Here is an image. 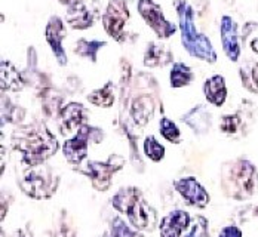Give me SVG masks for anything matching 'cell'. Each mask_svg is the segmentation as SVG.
<instances>
[{
  "instance_id": "cell-22",
  "label": "cell",
  "mask_w": 258,
  "mask_h": 237,
  "mask_svg": "<svg viewBox=\"0 0 258 237\" xmlns=\"http://www.w3.org/2000/svg\"><path fill=\"white\" fill-rule=\"evenodd\" d=\"M141 194H143L141 190L137 188V187H125V188H120V190L114 194V197L111 199L113 208H114L116 211H119L120 213L125 215V212H126V209L132 205V202H134L138 196H141Z\"/></svg>"
},
{
  "instance_id": "cell-7",
  "label": "cell",
  "mask_w": 258,
  "mask_h": 237,
  "mask_svg": "<svg viewBox=\"0 0 258 237\" xmlns=\"http://www.w3.org/2000/svg\"><path fill=\"white\" fill-rule=\"evenodd\" d=\"M138 12L160 39H168L177 31V27L165 18L162 8L153 0H138Z\"/></svg>"
},
{
  "instance_id": "cell-27",
  "label": "cell",
  "mask_w": 258,
  "mask_h": 237,
  "mask_svg": "<svg viewBox=\"0 0 258 237\" xmlns=\"http://www.w3.org/2000/svg\"><path fill=\"white\" fill-rule=\"evenodd\" d=\"M42 103H43V108H45V113L48 116H55V114H59L61 111V101L62 98L53 91V89H45L43 91V95H42Z\"/></svg>"
},
{
  "instance_id": "cell-32",
  "label": "cell",
  "mask_w": 258,
  "mask_h": 237,
  "mask_svg": "<svg viewBox=\"0 0 258 237\" xmlns=\"http://www.w3.org/2000/svg\"><path fill=\"white\" fill-rule=\"evenodd\" d=\"M251 74H252V82H254V86H255V89L258 91V62L252 65V68H251Z\"/></svg>"
},
{
  "instance_id": "cell-25",
  "label": "cell",
  "mask_w": 258,
  "mask_h": 237,
  "mask_svg": "<svg viewBox=\"0 0 258 237\" xmlns=\"http://www.w3.org/2000/svg\"><path fill=\"white\" fill-rule=\"evenodd\" d=\"M105 45H107L105 42H100V40L88 42V40H83L82 39V40H79L78 43H76L75 52L80 55V56H85V58L91 59L92 62H97V53Z\"/></svg>"
},
{
  "instance_id": "cell-28",
  "label": "cell",
  "mask_w": 258,
  "mask_h": 237,
  "mask_svg": "<svg viewBox=\"0 0 258 237\" xmlns=\"http://www.w3.org/2000/svg\"><path fill=\"white\" fill-rule=\"evenodd\" d=\"M208 236V219L202 215L191 218L187 230L182 237H207Z\"/></svg>"
},
{
  "instance_id": "cell-3",
  "label": "cell",
  "mask_w": 258,
  "mask_h": 237,
  "mask_svg": "<svg viewBox=\"0 0 258 237\" xmlns=\"http://www.w3.org/2000/svg\"><path fill=\"white\" fill-rule=\"evenodd\" d=\"M178 18H180L181 42L187 52L195 58L204 59L209 64H214L217 61V53L212 48V43L209 42L207 36L199 34L195 27V14L191 6L187 2H177L175 3Z\"/></svg>"
},
{
  "instance_id": "cell-8",
  "label": "cell",
  "mask_w": 258,
  "mask_h": 237,
  "mask_svg": "<svg viewBox=\"0 0 258 237\" xmlns=\"http://www.w3.org/2000/svg\"><path fill=\"white\" fill-rule=\"evenodd\" d=\"M129 20V9L125 0H110L103 17L104 30L117 42L125 40L123 28Z\"/></svg>"
},
{
  "instance_id": "cell-20",
  "label": "cell",
  "mask_w": 258,
  "mask_h": 237,
  "mask_svg": "<svg viewBox=\"0 0 258 237\" xmlns=\"http://www.w3.org/2000/svg\"><path fill=\"white\" fill-rule=\"evenodd\" d=\"M67 23L75 30H85L92 26L94 18H92V14L88 11V8L83 5V2H80L69 8Z\"/></svg>"
},
{
  "instance_id": "cell-29",
  "label": "cell",
  "mask_w": 258,
  "mask_h": 237,
  "mask_svg": "<svg viewBox=\"0 0 258 237\" xmlns=\"http://www.w3.org/2000/svg\"><path fill=\"white\" fill-rule=\"evenodd\" d=\"M144 153L150 160L160 162L162 159L165 157V147L156 139L153 135H149L144 139Z\"/></svg>"
},
{
  "instance_id": "cell-18",
  "label": "cell",
  "mask_w": 258,
  "mask_h": 237,
  "mask_svg": "<svg viewBox=\"0 0 258 237\" xmlns=\"http://www.w3.org/2000/svg\"><path fill=\"white\" fill-rule=\"evenodd\" d=\"M204 92L207 97L208 103L212 106L221 107L227 100V86L226 79L220 74H215L205 82L204 85Z\"/></svg>"
},
{
  "instance_id": "cell-9",
  "label": "cell",
  "mask_w": 258,
  "mask_h": 237,
  "mask_svg": "<svg viewBox=\"0 0 258 237\" xmlns=\"http://www.w3.org/2000/svg\"><path fill=\"white\" fill-rule=\"evenodd\" d=\"M125 215L128 216L132 227L138 231H153L157 224V212L150 206L144 196H138L129 206Z\"/></svg>"
},
{
  "instance_id": "cell-21",
  "label": "cell",
  "mask_w": 258,
  "mask_h": 237,
  "mask_svg": "<svg viewBox=\"0 0 258 237\" xmlns=\"http://www.w3.org/2000/svg\"><path fill=\"white\" fill-rule=\"evenodd\" d=\"M172 61V55L171 52L157 43H150L147 51L144 53V65L146 67H163L166 64H169Z\"/></svg>"
},
{
  "instance_id": "cell-6",
  "label": "cell",
  "mask_w": 258,
  "mask_h": 237,
  "mask_svg": "<svg viewBox=\"0 0 258 237\" xmlns=\"http://www.w3.org/2000/svg\"><path fill=\"white\" fill-rule=\"evenodd\" d=\"M89 139L95 144L101 142L104 139V132L98 128L89 126L88 123L83 125L73 138H70L64 142V145H62L64 157L73 165H79V163L85 162L86 156H88Z\"/></svg>"
},
{
  "instance_id": "cell-24",
  "label": "cell",
  "mask_w": 258,
  "mask_h": 237,
  "mask_svg": "<svg viewBox=\"0 0 258 237\" xmlns=\"http://www.w3.org/2000/svg\"><path fill=\"white\" fill-rule=\"evenodd\" d=\"M193 71L188 65L182 62H175L171 70V86L172 88H182L191 83L193 80Z\"/></svg>"
},
{
  "instance_id": "cell-4",
  "label": "cell",
  "mask_w": 258,
  "mask_h": 237,
  "mask_svg": "<svg viewBox=\"0 0 258 237\" xmlns=\"http://www.w3.org/2000/svg\"><path fill=\"white\" fill-rule=\"evenodd\" d=\"M20 188L23 193L31 199H49L55 193L59 185V175H56L52 168L43 166L42 169L31 168L21 181H18Z\"/></svg>"
},
{
  "instance_id": "cell-23",
  "label": "cell",
  "mask_w": 258,
  "mask_h": 237,
  "mask_svg": "<svg viewBox=\"0 0 258 237\" xmlns=\"http://www.w3.org/2000/svg\"><path fill=\"white\" fill-rule=\"evenodd\" d=\"M114 91H113V82H107L103 88L94 91L88 95V101L94 106L108 108L114 104Z\"/></svg>"
},
{
  "instance_id": "cell-10",
  "label": "cell",
  "mask_w": 258,
  "mask_h": 237,
  "mask_svg": "<svg viewBox=\"0 0 258 237\" xmlns=\"http://www.w3.org/2000/svg\"><path fill=\"white\" fill-rule=\"evenodd\" d=\"M252 111L248 108H239L233 114H226L221 117L220 129L221 132L233 139H240L248 135L249 128L252 125Z\"/></svg>"
},
{
  "instance_id": "cell-30",
  "label": "cell",
  "mask_w": 258,
  "mask_h": 237,
  "mask_svg": "<svg viewBox=\"0 0 258 237\" xmlns=\"http://www.w3.org/2000/svg\"><path fill=\"white\" fill-rule=\"evenodd\" d=\"M110 237H144L141 231L134 230L125 224V221L120 216H114L111 221V230H110Z\"/></svg>"
},
{
  "instance_id": "cell-17",
  "label": "cell",
  "mask_w": 258,
  "mask_h": 237,
  "mask_svg": "<svg viewBox=\"0 0 258 237\" xmlns=\"http://www.w3.org/2000/svg\"><path fill=\"white\" fill-rule=\"evenodd\" d=\"M155 100L150 95H140L131 104V117L138 126H146L155 113Z\"/></svg>"
},
{
  "instance_id": "cell-14",
  "label": "cell",
  "mask_w": 258,
  "mask_h": 237,
  "mask_svg": "<svg viewBox=\"0 0 258 237\" xmlns=\"http://www.w3.org/2000/svg\"><path fill=\"white\" fill-rule=\"evenodd\" d=\"M191 218L188 212L177 209L169 212L162 221H160V237H181L187 230Z\"/></svg>"
},
{
  "instance_id": "cell-1",
  "label": "cell",
  "mask_w": 258,
  "mask_h": 237,
  "mask_svg": "<svg viewBox=\"0 0 258 237\" xmlns=\"http://www.w3.org/2000/svg\"><path fill=\"white\" fill-rule=\"evenodd\" d=\"M12 147L30 168L43 165L59 148L55 135L40 122L17 128L12 133Z\"/></svg>"
},
{
  "instance_id": "cell-34",
  "label": "cell",
  "mask_w": 258,
  "mask_h": 237,
  "mask_svg": "<svg viewBox=\"0 0 258 237\" xmlns=\"http://www.w3.org/2000/svg\"><path fill=\"white\" fill-rule=\"evenodd\" d=\"M59 2H61L62 5H67V6L70 8V6H73V5H76V3H80L82 0H59Z\"/></svg>"
},
{
  "instance_id": "cell-33",
  "label": "cell",
  "mask_w": 258,
  "mask_h": 237,
  "mask_svg": "<svg viewBox=\"0 0 258 237\" xmlns=\"http://www.w3.org/2000/svg\"><path fill=\"white\" fill-rule=\"evenodd\" d=\"M11 237H36V236H34L33 233H30L28 230H23V228H21V230H17V231H15V233H14Z\"/></svg>"
},
{
  "instance_id": "cell-16",
  "label": "cell",
  "mask_w": 258,
  "mask_h": 237,
  "mask_svg": "<svg viewBox=\"0 0 258 237\" xmlns=\"http://www.w3.org/2000/svg\"><path fill=\"white\" fill-rule=\"evenodd\" d=\"M181 120L185 125H188L195 133H199V135H205L212 126V116L204 104H199L195 108H191L188 113H185L181 117Z\"/></svg>"
},
{
  "instance_id": "cell-26",
  "label": "cell",
  "mask_w": 258,
  "mask_h": 237,
  "mask_svg": "<svg viewBox=\"0 0 258 237\" xmlns=\"http://www.w3.org/2000/svg\"><path fill=\"white\" fill-rule=\"evenodd\" d=\"M159 131L160 135L169 141L171 144H180L181 142V132L178 126L168 117H162L160 123H159Z\"/></svg>"
},
{
  "instance_id": "cell-13",
  "label": "cell",
  "mask_w": 258,
  "mask_h": 237,
  "mask_svg": "<svg viewBox=\"0 0 258 237\" xmlns=\"http://www.w3.org/2000/svg\"><path fill=\"white\" fill-rule=\"evenodd\" d=\"M220 33H221V43L224 52L230 61L236 62L240 56V42H239L237 24L233 21V18L230 17L221 18Z\"/></svg>"
},
{
  "instance_id": "cell-31",
  "label": "cell",
  "mask_w": 258,
  "mask_h": 237,
  "mask_svg": "<svg viewBox=\"0 0 258 237\" xmlns=\"http://www.w3.org/2000/svg\"><path fill=\"white\" fill-rule=\"evenodd\" d=\"M242 230L239 228V227H236V225H229V227H226V228H223L221 230V233H220V236L218 237H242Z\"/></svg>"
},
{
  "instance_id": "cell-12",
  "label": "cell",
  "mask_w": 258,
  "mask_h": 237,
  "mask_svg": "<svg viewBox=\"0 0 258 237\" xmlns=\"http://www.w3.org/2000/svg\"><path fill=\"white\" fill-rule=\"evenodd\" d=\"M59 129L64 135L67 133H78L79 129L86 125V108L79 103H70L61 108L58 114Z\"/></svg>"
},
{
  "instance_id": "cell-11",
  "label": "cell",
  "mask_w": 258,
  "mask_h": 237,
  "mask_svg": "<svg viewBox=\"0 0 258 237\" xmlns=\"http://www.w3.org/2000/svg\"><path fill=\"white\" fill-rule=\"evenodd\" d=\"M174 188L190 206L204 209L209 203L208 191L195 177H185V178L177 180L174 183Z\"/></svg>"
},
{
  "instance_id": "cell-19",
  "label": "cell",
  "mask_w": 258,
  "mask_h": 237,
  "mask_svg": "<svg viewBox=\"0 0 258 237\" xmlns=\"http://www.w3.org/2000/svg\"><path fill=\"white\" fill-rule=\"evenodd\" d=\"M26 86V82L23 79L21 73L14 67L9 61H2V92L14 91L18 92Z\"/></svg>"
},
{
  "instance_id": "cell-5",
  "label": "cell",
  "mask_w": 258,
  "mask_h": 237,
  "mask_svg": "<svg viewBox=\"0 0 258 237\" xmlns=\"http://www.w3.org/2000/svg\"><path fill=\"white\" fill-rule=\"evenodd\" d=\"M125 163H126L125 157L111 154L105 162L85 160V166H80V169H76V171L89 177L92 187L97 191H107L111 185L113 175L117 174L125 166Z\"/></svg>"
},
{
  "instance_id": "cell-2",
  "label": "cell",
  "mask_w": 258,
  "mask_h": 237,
  "mask_svg": "<svg viewBox=\"0 0 258 237\" xmlns=\"http://www.w3.org/2000/svg\"><path fill=\"white\" fill-rule=\"evenodd\" d=\"M220 180V187L224 196L237 202H245L257 191L258 169L248 159H233L223 163Z\"/></svg>"
},
{
  "instance_id": "cell-15",
  "label": "cell",
  "mask_w": 258,
  "mask_h": 237,
  "mask_svg": "<svg viewBox=\"0 0 258 237\" xmlns=\"http://www.w3.org/2000/svg\"><path fill=\"white\" fill-rule=\"evenodd\" d=\"M64 34H66V28H64L61 18L51 17V20H49V23L46 26V40H48V43L51 46L55 58L58 59V62L61 65L67 64V55H66L64 48H62Z\"/></svg>"
}]
</instances>
